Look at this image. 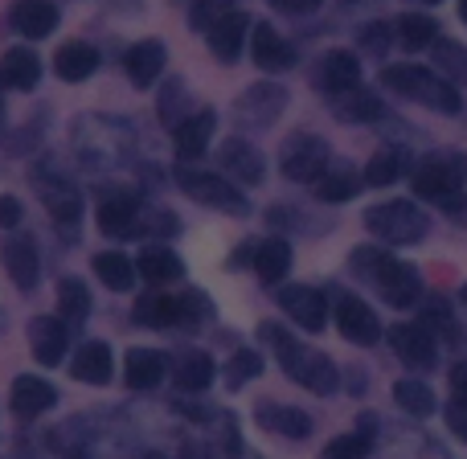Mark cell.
<instances>
[{
	"label": "cell",
	"mask_w": 467,
	"mask_h": 459,
	"mask_svg": "<svg viewBox=\"0 0 467 459\" xmlns=\"http://www.w3.org/2000/svg\"><path fill=\"white\" fill-rule=\"evenodd\" d=\"M258 337H263V345L271 349V357L279 361V370L287 373L296 386H304L307 394H316V398L340 394V370L328 353L299 345L296 332L283 329L279 320H263L258 324Z\"/></svg>",
	"instance_id": "6da1fadb"
},
{
	"label": "cell",
	"mask_w": 467,
	"mask_h": 459,
	"mask_svg": "<svg viewBox=\"0 0 467 459\" xmlns=\"http://www.w3.org/2000/svg\"><path fill=\"white\" fill-rule=\"evenodd\" d=\"M348 271L389 308H414L422 299V275L386 246H357L348 255Z\"/></svg>",
	"instance_id": "7a4b0ae2"
},
{
	"label": "cell",
	"mask_w": 467,
	"mask_h": 459,
	"mask_svg": "<svg viewBox=\"0 0 467 459\" xmlns=\"http://www.w3.org/2000/svg\"><path fill=\"white\" fill-rule=\"evenodd\" d=\"M381 87L389 95L406 99V103H419L427 111L439 115H460L463 111V95L451 78H443L439 70L419 62H394V66H381Z\"/></svg>",
	"instance_id": "3957f363"
},
{
	"label": "cell",
	"mask_w": 467,
	"mask_h": 459,
	"mask_svg": "<svg viewBox=\"0 0 467 459\" xmlns=\"http://www.w3.org/2000/svg\"><path fill=\"white\" fill-rule=\"evenodd\" d=\"M213 316V304L205 291H144V296L131 304V320L140 329H152V332H197L205 320Z\"/></svg>",
	"instance_id": "277c9868"
},
{
	"label": "cell",
	"mask_w": 467,
	"mask_h": 459,
	"mask_svg": "<svg viewBox=\"0 0 467 459\" xmlns=\"http://www.w3.org/2000/svg\"><path fill=\"white\" fill-rule=\"evenodd\" d=\"M29 181H33V189H37L46 214L54 218L57 234H62V238H78V222H82V210H87V202H82V189L74 185V181L66 177V172L57 169L54 161L33 164Z\"/></svg>",
	"instance_id": "5b68a950"
},
{
	"label": "cell",
	"mask_w": 467,
	"mask_h": 459,
	"mask_svg": "<svg viewBox=\"0 0 467 459\" xmlns=\"http://www.w3.org/2000/svg\"><path fill=\"white\" fill-rule=\"evenodd\" d=\"M365 230L386 246H419L431 234V218L419 202H378L365 210Z\"/></svg>",
	"instance_id": "8992f818"
},
{
	"label": "cell",
	"mask_w": 467,
	"mask_h": 459,
	"mask_svg": "<svg viewBox=\"0 0 467 459\" xmlns=\"http://www.w3.org/2000/svg\"><path fill=\"white\" fill-rule=\"evenodd\" d=\"M414 197L422 202H451L455 193L467 189V152H455V148H443V152H431L414 164L410 172Z\"/></svg>",
	"instance_id": "52a82bcc"
},
{
	"label": "cell",
	"mask_w": 467,
	"mask_h": 459,
	"mask_svg": "<svg viewBox=\"0 0 467 459\" xmlns=\"http://www.w3.org/2000/svg\"><path fill=\"white\" fill-rule=\"evenodd\" d=\"M177 185H181V193L193 197V202L205 205V210L238 214V218L250 210L246 193L234 185V177H226V172H210V169H197V164L177 161Z\"/></svg>",
	"instance_id": "ba28073f"
},
{
	"label": "cell",
	"mask_w": 467,
	"mask_h": 459,
	"mask_svg": "<svg viewBox=\"0 0 467 459\" xmlns=\"http://www.w3.org/2000/svg\"><path fill=\"white\" fill-rule=\"evenodd\" d=\"M328 164H332V148L316 131H296L279 148V172L291 185H316L328 172Z\"/></svg>",
	"instance_id": "9c48e42d"
},
{
	"label": "cell",
	"mask_w": 467,
	"mask_h": 459,
	"mask_svg": "<svg viewBox=\"0 0 467 459\" xmlns=\"http://www.w3.org/2000/svg\"><path fill=\"white\" fill-rule=\"evenodd\" d=\"M332 320H337V332L348 340V345L369 349V345H378V340L386 337L381 316L373 312L361 296H353V291H337V299H332Z\"/></svg>",
	"instance_id": "30bf717a"
},
{
	"label": "cell",
	"mask_w": 467,
	"mask_h": 459,
	"mask_svg": "<svg viewBox=\"0 0 467 459\" xmlns=\"http://www.w3.org/2000/svg\"><path fill=\"white\" fill-rule=\"evenodd\" d=\"M389 349L394 357L406 365V370H435L439 365V340H435V329H427L422 320H406V324H394L386 332Z\"/></svg>",
	"instance_id": "8fae6325"
},
{
	"label": "cell",
	"mask_w": 467,
	"mask_h": 459,
	"mask_svg": "<svg viewBox=\"0 0 467 459\" xmlns=\"http://www.w3.org/2000/svg\"><path fill=\"white\" fill-rule=\"evenodd\" d=\"M279 308L291 324H299L304 332H324L328 329V316H332V299L324 296L320 287L312 283H299V287H283L279 296Z\"/></svg>",
	"instance_id": "7c38bea8"
},
{
	"label": "cell",
	"mask_w": 467,
	"mask_h": 459,
	"mask_svg": "<svg viewBox=\"0 0 467 459\" xmlns=\"http://www.w3.org/2000/svg\"><path fill=\"white\" fill-rule=\"evenodd\" d=\"M0 258H5V271H8V279H13L16 291H37V283H41V246L29 230L16 226L13 234H8Z\"/></svg>",
	"instance_id": "4fadbf2b"
},
{
	"label": "cell",
	"mask_w": 467,
	"mask_h": 459,
	"mask_svg": "<svg viewBox=\"0 0 467 459\" xmlns=\"http://www.w3.org/2000/svg\"><path fill=\"white\" fill-rule=\"evenodd\" d=\"M213 131H218V111L213 107H197L185 120L172 128V152L181 164H197L213 144Z\"/></svg>",
	"instance_id": "5bb4252c"
},
{
	"label": "cell",
	"mask_w": 467,
	"mask_h": 459,
	"mask_svg": "<svg viewBox=\"0 0 467 459\" xmlns=\"http://www.w3.org/2000/svg\"><path fill=\"white\" fill-rule=\"evenodd\" d=\"M250 62L258 66L263 74H283V70H291V66L299 62V54H296V46H291L287 37H283L275 25H266V21H258V25H250Z\"/></svg>",
	"instance_id": "9a60e30c"
},
{
	"label": "cell",
	"mask_w": 467,
	"mask_h": 459,
	"mask_svg": "<svg viewBox=\"0 0 467 459\" xmlns=\"http://www.w3.org/2000/svg\"><path fill=\"white\" fill-rule=\"evenodd\" d=\"M140 214H144L140 193H131V189H107V193L99 197L95 222L107 238H128V234H136Z\"/></svg>",
	"instance_id": "2e32d148"
},
{
	"label": "cell",
	"mask_w": 467,
	"mask_h": 459,
	"mask_svg": "<svg viewBox=\"0 0 467 459\" xmlns=\"http://www.w3.org/2000/svg\"><path fill=\"white\" fill-rule=\"evenodd\" d=\"M70 324L62 320V316H33L29 320V353L37 365H46V370H54V365L66 361V353H70Z\"/></svg>",
	"instance_id": "e0dca14e"
},
{
	"label": "cell",
	"mask_w": 467,
	"mask_h": 459,
	"mask_svg": "<svg viewBox=\"0 0 467 459\" xmlns=\"http://www.w3.org/2000/svg\"><path fill=\"white\" fill-rule=\"evenodd\" d=\"M254 422L266 431V435L287 439V443H304V439H312V431H316L312 414L291 406V402H258Z\"/></svg>",
	"instance_id": "ac0fdd59"
},
{
	"label": "cell",
	"mask_w": 467,
	"mask_h": 459,
	"mask_svg": "<svg viewBox=\"0 0 467 459\" xmlns=\"http://www.w3.org/2000/svg\"><path fill=\"white\" fill-rule=\"evenodd\" d=\"M316 90L328 99L345 95V90L361 87V57L353 54V49H328V54L316 62Z\"/></svg>",
	"instance_id": "d6986e66"
},
{
	"label": "cell",
	"mask_w": 467,
	"mask_h": 459,
	"mask_svg": "<svg viewBox=\"0 0 467 459\" xmlns=\"http://www.w3.org/2000/svg\"><path fill=\"white\" fill-rule=\"evenodd\" d=\"M283 111H287V87H279V82H254L238 99V115L246 128H266Z\"/></svg>",
	"instance_id": "ffe728a7"
},
{
	"label": "cell",
	"mask_w": 467,
	"mask_h": 459,
	"mask_svg": "<svg viewBox=\"0 0 467 459\" xmlns=\"http://www.w3.org/2000/svg\"><path fill=\"white\" fill-rule=\"evenodd\" d=\"M57 21L62 13L54 0H13L8 8V29L25 41H46L49 33H57Z\"/></svg>",
	"instance_id": "44dd1931"
},
{
	"label": "cell",
	"mask_w": 467,
	"mask_h": 459,
	"mask_svg": "<svg viewBox=\"0 0 467 459\" xmlns=\"http://www.w3.org/2000/svg\"><path fill=\"white\" fill-rule=\"evenodd\" d=\"M218 164L226 177L242 181V185H263L266 181V156L258 152L246 136H230L226 144L218 148Z\"/></svg>",
	"instance_id": "7402d4cb"
},
{
	"label": "cell",
	"mask_w": 467,
	"mask_h": 459,
	"mask_svg": "<svg viewBox=\"0 0 467 459\" xmlns=\"http://www.w3.org/2000/svg\"><path fill=\"white\" fill-rule=\"evenodd\" d=\"M414 172V156H410V148H402V144H386V148H378V152L365 161V169H361V185L365 189H389V185H398V181H406Z\"/></svg>",
	"instance_id": "603a6c76"
},
{
	"label": "cell",
	"mask_w": 467,
	"mask_h": 459,
	"mask_svg": "<svg viewBox=\"0 0 467 459\" xmlns=\"http://www.w3.org/2000/svg\"><path fill=\"white\" fill-rule=\"evenodd\" d=\"M164 66H169V49H164V41H156V37H144V41L123 49V78H128L136 90L152 87V82L164 74Z\"/></svg>",
	"instance_id": "cb8c5ba5"
},
{
	"label": "cell",
	"mask_w": 467,
	"mask_h": 459,
	"mask_svg": "<svg viewBox=\"0 0 467 459\" xmlns=\"http://www.w3.org/2000/svg\"><path fill=\"white\" fill-rule=\"evenodd\" d=\"M54 406H57V386L37 378V373H21V378L13 381V390H8V411H13L16 419H41V414L54 411Z\"/></svg>",
	"instance_id": "d4e9b609"
},
{
	"label": "cell",
	"mask_w": 467,
	"mask_h": 459,
	"mask_svg": "<svg viewBox=\"0 0 467 459\" xmlns=\"http://www.w3.org/2000/svg\"><path fill=\"white\" fill-rule=\"evenodd\" d=\"M169 378V357L161 349H128L123 357V381L131 394H152Z\"/></svg>",
	"instance_id": "484cf974"
},
{
	"label": "cell",
	"mask_w": 467,
	"mask_h": 459,
	"mask_svg": "<svg viewBox=\"0 0 467 459\" xmlns=\"http://www.w3.org/2000/svg\"><path fill=\"white\" fill-rule=\"evenodd\" d=\"M246 41H250V16L242 13V8L226 13L213 29H205V46H210V54L226 66L238 62L242 49H246Z\"/></svg>",
	"instance_id": "4316f807"
},
{
	"label": "cell",
	"mask_w": 467,
	"mask_h": 459,
	"mask_svg": "<svg viewBox=\"0 0 467 459\" xmlns=\"http://www.w3.org/2000/svg\"><path fill=\"white\" fill-rule=\"evenodd\" d=\"M70 378L82 386H107L115 378V353L107 340H82L70 357Z\"/></svg>",
	"instance_id": "83f0119b"
},
{
	"label": "cell",
	"mask_w": 467,
	"mask_h": 459,
	"mask_svg": "<svg viewBox=\"0 0 467 459\" xmlns=\"http://www.w3.org/2000/svg\"><path fill=\"white\" fill-rule=\"evenodd\" d=\"M213 378H218V361H213L205 349H189V353H181L177 365H172V386L185 398H202L205 390L213 386Z\"/></svg>",
	"instance_id": "f1b7e54d"
},
{
	"label": "cell",
	"mask_w": 467,
	"mask_h": 459,
	"mask_svg": "<svg viewBox=\"0 0 467 459\" xmlns=\"http://www.w3.org/2000/svg\"><path fill=\"white\" fill-rule=\"evenodd\" d=\"M328 103H332V115L345 123H381L386 120V99L369 87H353V90H345V95L328 99Z\"/></svg>",
	"instance_id": "f546056e"
},
{
	"label": "cell",
	"mask_w": 467,
	"mask_h": 459,
	"mask_svg": "<svg viewBox=\"0 0 467 459\" xmlns=\"http://www.w3.org/2000/svg\"><path fill=\"white\" fill-rule=\"evenodd\" d=\"M41 82V57L29 46H13L0 54V90H33Z\"/></svg>",
	"instance_id": "4dcf8cb0"
},
{
	"label": "cell",
	"mask_w": 467,
	"mask_h": 459,
	"mask_svg": "<svg viewBox=\"0 0 467 459\" xmlns=\"http://www.w3.org/2000/svg\"><path fill=\"white\" fill-rule=\"evenodd\" d=\"M90 271H95V279L103 283L107 291H115V296H128L131 287H136V258H128L123 250H99L95 258H90Z\"/></svg>",
	"instance_id": "1f68e13d"
},
{
	"label": "cell",
	"mask_w": 467,
	"mask_h": 459,
	"mask_svg": "<svg viewBox=\"0 0 467 459\" xmlns=\"http://www.w3.org/2000/svg\"><path fill=\"white\" fill-rule=\"evenodd\" d=\"M373 447H378V414H361L353 422V431L324 443V459H357V455H369Z\"/></svg>",
	"instance_id": "d6a6232c"
},
{
	"label": "cell",
	"mask_w": 467,
	"mask_h": 459,
	"mask_svg": "<svg viewBox=\"0 0 467 459\" xmlns=\"http://www.w3.org/2000/svg\"><path fill=\"white\" fill-rule=\"evenodd\" d=\"M99 66H103V54L90 41H66L54 57V74L62 82H87Z\"/></svg>",
	"instance_id": "836d02e7"
},
{
	"label": "cell",
	"mask_w": 467,
	"mask_h": 459,
	"mask_svg": "<svg viewBox=\"0 0 467 459\" xmlns=\"http://www.w3.org/2000/svg\"><path fill=\"white\" fill-rule=\"evenodd\" d=\"M136 271L140 279H148L152 287H164V283H177L181 275H185V263H181V255L172 246H144L136 255Z\"/></svg>",
	"instance_id": "e575fe53"
},
{
	"label": "cell",
	"mask_w": 467,
	"mask_h": 459,
	"mask_svg": "<svg viewBox=\"0 0 467 459\" xmlns=\"http://www.w3.org/2000/svg\"><path fill=\"white\" fill-rule=\"evenodd\" d=\"M312 189H316V202L345 205V202H353V197L361 193V172L348 169V164H328V172H324Z\"/></svg>",
	"instance_id": "d590c367"
},
{
	"label": "cell",
	"mask_w": 467,
	"mask_h": 459,
	"mask_svg": "<svg viewBox=\"0 0 467 459\" xmlns=\"http://www.w3.org/2000/svg\"><path fill=\"white\" fill-rule=\"evenodd\" d=\"M254 275L263 283H279L291 271V242L287 238H263L254 242V258H250Z\"/></svg>",
	"instance_id": "8d00e7d4"
},
{
	"label": "cell",
	"mask_w": 467,
	"mask_h": 459,
	"mask_svg": "<svg viewBox=\"0 0 467 459\" xmlns=\"http://www.w3.org/2000/svg\"><path fill=\"white\" fill-rule=\"evenodd\" d=\"M90 308H95V299H90V287L82 279H74V275H66V279H57V316H62L70 329H78V324H87Z\"/></svg>",
	"instance_id": "74e56055"
},
{
	"label": "cell",
	"mask_w": 467,
	"mask_h": 459,
	"mask_svg": "<svg viewBox=\"0 0 467 459\" xmlns=\"http://www.w3.org/2000/svg\"><path fill=\"white\" fill-rule=\"evenodd\" d=\"M394 33H398V46L406 49H431L439 41V21L431 13H402L394 21Z\"/></svg>",
	"instance_id": "f35d334b"
},
{
	"label": "cell",
	"mask_w": 467,
	"mask_h": 459,
	"mask_svg": "<svg viewBox=\"0 0 467 459\" xmlns=\"http://www.w3.org/2000/svg\"><path fill=\"white\" fill-rule=\"evenodd\" d=\"M431 66H435L443 78L451 82H467V46L463 41H451L439 33V41L431 46Z\"/></svg>",
	"instance_id": "ab89813d"
},
{
	"label": "cell",
	"mask_w": 467,
	"mask_h": 459,
	"mask_svg": "<svg viewBox=\"0 0 467 459\" xmlns=\"http://www.w3.org/2000/svg\"><path fill=\"white\" fill-rule=\"evenodd\" d=\"M389 394H394L398 411L414 414V419H427V414L435 411V394H431V386L427 381H419V378H398Z\"/></svg>",
	"instance_id": "60d3db41"
},
{
	"label": "cell",
	"mask_w": 467,
	"mask_h": 459,
	"mask_svg": "<svg viewBox=\"0 0 467 459\" xmlns=\"http://www.w3.org/2000/svg\"><path fill=\"white\" fill-rule=\"evenodd\" d=\"M266 373V357L258 353V349H234L230 353V361H226V390L234 394V390H242L246 381H254V378H263Z\"/></svg>",
	"instance_id": "b9f144b4"
},
{
	"label": "cell",
	"mask_w": 467,
	"mask_h": 459,
	"mask_svg": "<svg viewBox=\"0 0 467 459\" xmlns=\"http://www.w3.org/2000/svg\"><path fill=\"white\" fill-rule=\"evenodd\" d=\"M185 107H189L185 82H181V78H169V82L161 87V99H156V120H161L164 128H177V123L189 115Z\"/></svg>",
	"instance_id": "7bdbcfd3"
},
{
	"label": "cell",
	"mask_w": 467,
	"mask_h": 459,
	"mask_svg": "<svg viewBox=\"0 0 467 459\" xmlns=\"http://www.w3.org/2000/svg\"><path fill=\"white\" fill-rule=\"evenodd\" d=\"M394 41H398V33H394V25L389 21H369V25L357 29V46H361L365 54H373V57H386Z\"/></svg>",
	"instance_id": "ee69618b"
},
{
	"label": "cell",
	"mask_w": 467,
	"mask_h": 459,
	"mask_svg": "<svg viewBox=\"0 0 467 459\" xmlns=\"http://www.w3.org/2000/svg\"><path fill=\"white\" fill-rule=\"evenodd\" d=\"M234 8H238V0H189V25H193L197 33H205L226 13H234Z\"/></svg>",
	"instance_id": "f6af8a7d"
},
{
	"label": "cell",
	"mask_w": 467,
	"mask_h": 459,
	"mask_svg": "<svg viewBox=\"0 0 467 459\" xmlns=\"http://www.w3.org/2000/svg\"><path fill=\"white\" fill-rule=\"evenodd\" d=\"M136 234H156V238H172V234H181V218H177V214H169V210H152L148 218L140 214Z\"/></svg>",
	"instance_id": "bcb514c9"
},
{
	"label": "cell",
	"mask_w": 467,
	"mask_h": 459,
	"mask_svg": "<svg viewBox=\"0 0 467 459\" xmlns=\"http://www.w3.org/2000/svg\"><path fill=\"white\" fill-rule=\"evenodd\" d=\"M21 222H25V205H21V197L0 193V230H16Z\"/></svg>",
	"instance_id": "7dc6e473"
},
{
	"label": "cell",
	"mask_w": 467,
	"mask_h": 459,
	"mask_svg": "<svg viewBox=\"0 0 467 459\" xmlns=\"http://www.w3.org/2000/svg\"><path fill=\"white\" fill-rule=\"evenodd\" d=\"M447 431H451L460 443H467V402L463 398H451V402H447Z\"/></svg>",
	"instance_id": "c3c4849f"
},
{
	"label": "cell",
	"mask_w": 467,
	"mask_h": 459,
	"mask_svg": "<svg viewBox=\"0 0 467 459\" xmlns=\"http://www.w3.org/2000/svg\"><path fill=\"white\" fill-rule=\"evenodd\" d=\"M271 5L279 8V13H287V16H312L324 0H271Z\"/></svg>",
	"instance_id": "681fc988"
},
{
	"label": "cell",
	"mask_w": 467,
	"mask_h": 459,
	"mask_svg": "<svg viewBox=\"0 0 467 459\" xmlns=\"http://www.w3.org/2000/svg\"><path fill=\"white\" fill-rule=\"evenodd\" d=\"M443 205H447V218H451L460 230H467V193H455L451 202H443Z\"/></svg>",
	"instance_id": "f907efd6"
},
{
	"label": "cell",
	"mask_w": 467,
	"mask_h": 459,
	"mask_svg": "<svg viewBox=\"0 0 467 459\" xmlns=\"http://www.w3.org/2000/svg\"><path fill=\"white\" fill-rule=\"evenodd\" d=\"M250 258H254V242H242L238 250H230L226 266H230V271H242V266H250Z\"/></svg>",
	"instance_id": "816d5d0a"
},
{
	"label": "cell",
	"mask_w": 467,
	"mask_h": 459,
	"mask_svg": "<svg viewBox=\"0 0 467 459\" xmlns=\"http://www.w3.org/2000/svg\"><path fill=\"white\" fill-rule=\"evenodd\" d=\"M451 398H463L467 402V361H460L451 370Z\"/></svg>",
	"instance_id": "f5cc1de1"
},
{
	"label": "cell",
	"mask_w": 467,
	"mask_h": 459,
	"mask_svg": "<svg viewBox=\"0 0 467 459\" xmlns=\"http://www.w3.org/2000/svg\"><path fill=\"white\" fill-rule=\"evenodd\" d=\"M410 5H422V8H439L443 0H410Z\"/></svg>",
	"instance_id": "db71d44e"
},
{
	"label": "cell",
	"mask_w": 467,
	"mask_h": 459,
	"mask_svg": "<svg viewBox=\"0 0 467 459\" xmlns=\"http://www.w3.org/2000/svg\"><path fill=\"white\" fill-rule=\"evenodd\" d=\"M460 21L467 25V0H460Z\"/></svg>",
	"instance_id": "11a10c76"
},
{
	"label": "cell",
	"mask_w": 467,
	"mask_h": 459,
	"mask_svg": "<svg viewBox=\"0 0 467 459\" xmlns=\"http://www.w3.org/2000/svg\"><path fill=\"white\" fill-rule=\"evenodd\" d=\"M460 304L467 308V283H463V287H460Z\"/></svg>",
	"instance_id": "9f6ffc18"
},
{
	"label": "cell",
	"mask_w": 467,
	"mask_h": 459,
	"mask_svg": "<svg viewBox=\"0 0 467 459\" xmlns=\"http://www.w3.org/2000/svg\"><path fill=\"white\" fill-rule=\"evenodd\" d=\"M0 123H5V90H0Z\"/></svg>",
	"instance_id": "6f0895ef"
},
{
	"label": "cell",
	"mask_w": 467,
	"mask_h": 459,
	"mask_svg": "<svg viewBox=\"0 0 467 459\" xmlns=\"http://www.w3.org/2000/svg\"><path fill=\"white\" fill-rule=\"evenodd\" d=\"M181 5H189V0H181Z\"/></svg>",
	"instance_id": "680465c9"
}]
</instances>
